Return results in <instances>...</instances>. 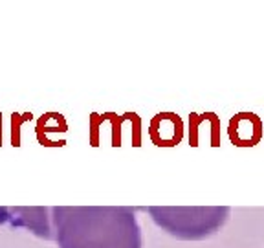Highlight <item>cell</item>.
I'll return each instance as SVG.
<instances>
[{
	"instance_id": "cell-1",
	"label": "cell",
	"mask_w": 264,
	"mask_h": 248,
	"mask_svg": "<svg viewBox=\"0 0 264 248\" xmlns=\"http://www.w3.org/2000/svg\"><path fill=\"white\" fill-rule=\"evenodd\" d=\"M130 206L50 208L59 248H143V232Z\"/></svg>"
},
{
	"instance_id": "cell-2",
	"label": "cell",
	"mask_w": 264,
	"mask_h": 248,
	"mask_svg": "<svg viewBox=\"0 0 264 248\" xmlns=\"http://www.w3.org/2000/svg\"><path fill=\"white\" fill-rule=\"evenodd\" d=\"M156 226L182 241L213 237L229 221L228 206H150L145 208Z\"/></svg>"
}]
</instances>
